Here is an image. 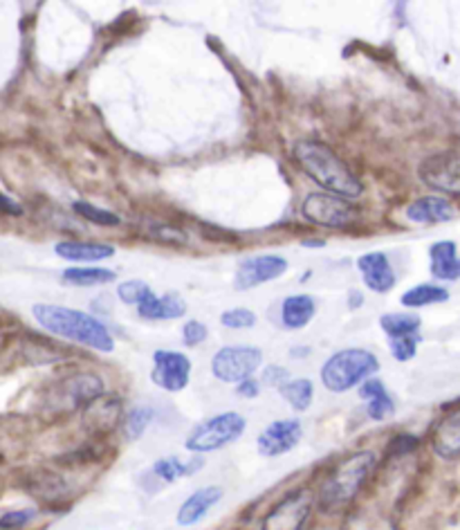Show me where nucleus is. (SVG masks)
<instances>
[{"mask_svg":"<svg viewBox=\"0 0 460 530\" xmlns=\"http://www.w3.org/2000/svg\"><path fill=\"white\" fill-rule=\"evenodd\" d=\"M32 315L36 324L50 335L70 339V342L81 344V347L92 348L97 353L115 351L113 333L95 315L56 304H34Z\"/></svg>","mask_w":460,"mask_h":530,"instance_id":"obj_1","label":"nucleus"},{"mask_svg":"<svg viewBox=\"0 0 460 530\" xmlns=\"http://www.w3.org/2000/svg\"><path fill=\"white\" fill-rule=\"evenodd\" d=\"M294 160L326 192L343 198H357L364 192L360 178L348 169V164L328 144L312 142V140L299 142L294 147Z\"/></svg>","mask_w":460,"mask_h":530,"instance_id":"obj_2","label":"nucleus"},{"mask_svg":"<svg viewBox=\"0 0 460 530\" xmlns=\"http://www.w3.org/2000/svg\"><path fill=\"white\" fill-rule=\"evenodd\" d=\"M377 456L371 450H362L357 454L348 456L335 470L328 474L326 483L322 488V505L326 510L343 508L346 504H351L357 494L362 493V488L366 485L368 476L375 470Z\"/></svg>","mask_w":460,"mask_h":530,"instance_id":"obj_3","label":"nucleus"},{"mask_svg":"<svg viewBox=\"0 0 460 530\" xmlns=\"http://www.w3.org/2000/svg\"><path fill=\"white\" fill-rule=\"evenodd\" d=\"M380 359L368 348H342L332 353L322 367V384L331 393H348L373 378Z\"/></svg>","mask_w":460,"mask_h":530,"instance_id":"obj_4","label":"nucleus"},{"mask_svg":"<svg viewBox=\"0 0 460 530\" xmlns=\"http://www.w3.org/2000/svg\"><path fill=\"white\" fill-rule=\"evenodd\" d=\"M247 421L243 413L239 411H222L216 416L207 418V421L198 422L191 431H189L184 447L191 454H210L218 452L222 447L231 445L245 434Z\"/></svg>","mask_w":460,"mask_h":530,"instance_id":"obj_5","label":"nucleus"},{"mask_svg":"<svg viewBox=\"0 0 460 530\" xmlns=\"http://www.w3.org/2000/svg\"><path fill=\"white\" fill-rule=\"evenodd\" d=\"M261 367H263V351L250 344L222 347L211 358V373L216 380L225 384H239L247 378H254Z\"/></svg>","mask_w":460,"mask_h":530,"instance_id":"obj_6","label":"nucleus"},{"mask_svg":"<svg viewBox=\"0 0 460 530\" xmlns=\"http://www.w3.org/2000/svg\"><path fill=\"white\" fill-rule=\"evenodd\" d=\"M302 216L308 223L328 230L348 227L357 218V209L353 207L351 198L337 196L332 192H314L303 198Z\"/></svg>","mask_w":460,"mask_h":530,"instance_id":"obj_7","label":"nucleus"},{"mask_svg":"<svg viewBox=\"0 0 460 530\" xmlns=\"http://www.w3.org/2000/svg\"><path fill=\"white\" fill-rule=\"evenodd\" d=\"M191 359L180 351L158 348L153 353L151 382L167 393H180L191 382Z\"/></svg>","mask_w":460,"mask_h":530,"instance_id":"obj_8","label":"nucleus"},{"mask_svg":"<svg viewBox=\"0 0 460 530\" xmlns=\"http://www.w3.org/2000/svg\"><path fill=\"white\" fill-rule=\"evenodd\" d=\"M314 497L308 490L288 494L265 514L261 522V530H303L306 528L310 514H312Z\"/></svg>","mask_w":460,"mask_h":530,"instance_id":"obj_9","label":"nucleus"},{"mask_svg":"<svg viewBox=\"0 0 460 530\" xmlns=\"http://www.w3.org/2000/svg\"><path fill=\"white\" fill-rule=\"evenodd\" d=\"M418 176L435 192L460 196V153L458 151H445V153L429 155L420 164Z\"/></svg>","mask_w":460,"mask_h":530,"instance_id":"obj_10","label":"nucleus"},{"mask_svg":"<svg viewBox=\"0 0 460 530\" xmlns=\"http://www.w3.org/2000/svg\"><path fill=\"white\" fill-rule=\"evenodd\" d=\"M303 439V425L299 418H279L268 427H263L256 439V452L263 459H276V456L290 454Z\"/></svg>","mask_w":460,"mask_h":530,"instance_id":"obj_11","label":"nucleus"},{"mask_svg":"<svg viewBox=\"0 0 460 530\" xmlns=\"http://www.w3.org/2000/svg\"><path fill=\"white\" fill-rule=\"evenodd\" d=\"M288 272V261L279 255H259L247 256L236 265L234 272V288L245 293V290H254L259 286L276 281Z\"/></svg>","mask_w":460,"mask_h":530,"instance_id":"obj_12","label":"nucleus"},{"mask_svg":"<svg viewBox=\"0 0 460 530\" xmlns=\"http://www.w3.org/2000/svg\"><path fill=\"white\" fill-rule=\"evenodd\" d=\"M362 281L371 293L386 295L395 288V272L384 252H368L357 259Z\"/></svg>","mask_w":460,"mask_h":530,"instance_id":"obj_13","label":"nucleus"},{"mask_svg":"<svg viewBox=\"0 0 460 530\" xmlns=\"http://www.w3.org/2000/svg\"><path fill=\"white\" fill-rule=\"evenodd\" d=\"M222 494L225 493H222V488H218V485H205V488L189 494V497L184 499V504L178 508V514H176L178 526L189 528V526L200 524L202 519L211 513V508H216V505L220 504Z\"/></svg>","mask_w":460,"mask_h":530,"instance_id":"obj_14","label":"nucleus"},{"mask_svg":"<svg viewBox=\"0 0 460 530\" xmlns=\"http://www.w3.org/2000/svg\"><path fill=\"white\" fill-rule=\"evenodd\" d=\"M281 326L288 330H303L317 315V301L312 295L299 293V295H288L281 301Z\"/></svg>","mask_w":460,"mask_h":530,"instance_id":"obj_15","label":"nucleus"},{"mask_svg":"<svg viewBox=\"0 0 460 530\" xmlns=\"http://www.w3.org/2000/svg\"><path fill=\"white\" fill-rule=\"evenodd\" d=\"M357 393H360L362 400H366V416L373 422L386 421L395 411L394 398H391L389 389H386V384L380 378H368V380L357 387Z\"/></svg>","mask_w":460,"mask_h":530,"instance_id":"obj_16","label":"nucleus"},{"mask_svg":"<svg viewBox=\"0 0 460 530\" xmlns=\"http://www.w3.org/2000/svg\"><path fill=\"white\" fill-rule=\"evenodd\" d=\"M55 252L63 261L72 264H97L115 256V247L110 243H95V241H61L55 245Z\"/></svg>","mask_w":460,"mask_h":530,"instance_id":"obj_17","label":"nucleus"},{"mask_svg":"<svg viewBox=\"0 0 460 530\" xmlns=\"http://www.w3.org/2000/svg\"><path fill=\"white\" fill-rule=\"evenodd\" d=\"M456 216V209L447 198L423 196L406 207V218L418 225H435V223H447Z\"/></svg>","mask_w":460,"mask_h":530,"instance_id":"obj_18","label":"nucleus"},{"mask_svg":"<svg viewBox=\"0 0 460 530\" xmlns=\"http://www.w3.org/2000/svg\"><path fill=\"white\" fill-rule=\"evenodd\" d=\"M431 445L440 459H458L460 456V407L452 410L435 425L431 434Z\"/></svg>","mask_w":460,"mask_h":530,"instance_id":"obj_19","label":"nucleus"},{"mask_svg":"<svg viewBox=\"0 0 460 530\" xmlns=\"http://www.w3.org/2000/svg\"><path fill=\"white\" fill-rule=\"evenodd\" d=\"M429 270L438 281L460 279V256L454 241H438L429 247Z\"/></svg>","mask_w":460,"mask_h":530,"instance_id":"obj_20","label":"nucleus"},{"mask_svg":"<svg viewBox=\"0 0 460 530\" xmlns=\"http://www.w3.org/2000/svg\"><path fill=\"white\" fill-rule=\"evenodd\" d=\"M63 387H66L63 389L66 391V405L70 407H88L97 398L104 396V382H101L99 376H92V373L72 376Z\"/></svg>","mask_w":460,"mask_h":530,"instance_id":"obj_21","label":"nucleus"},{"mask_svg":"<svg viewBox=\"0 0 460 530\" xmlns=\"http://www.w3.org/2000/svg\"><path fill=\"white\" fill-rule=\"evenodd\" d=\"M86 421L90 422V427L97 434H108L113 427H118L124 421L122 405H119L118 398H97L95 402L88 405Z\"/></svg>","mask_w":460,"mask_h":530,"instance_id":"obj_22","label":"nucleus"},{"mask_svg":"<svg viewBox=\"0 0 460 530\" xmlns=\"http://www.w3.org/2000/svg\"><path fill=\"white\" fill-rule=\"evenodd\" d=\"M202 465H205L202 454H193V459L189 461L178 459V456H164V459L155 461L151 472L155 479L162 481V483H176V481L196 474Z\"/></svg>","mask_w":460,"mask_h":530,"instance_id":"obj_23","label":"nucleus"},{"mask_svg":"<svg viewBox=\"0 0 460 530\" xmlns=\"http://www.w3.org/2000/svg\"><path fill=\"white\" fill-rule=\"evenodd\" d=\"M118 279L115 270L101 265H75L66 267L61 275V281L67 286H75V288H95V286H106L113 284Z\"/></svg>","mask_w":460,"mask_h":530,"instance_id":"obj_24","label":"nucleus"},{"mask_svg":"<svg viewBox=\"0 0 460 530\" xmlns=\"http://www.w3.org/2000/svg\"><path fill=\"white\" fill-rule=\"evenodd\" d=\"M447 299H449V290L443 288V286L420 284L406 290V293L400 296V304L404 306V308L414 310V308H424V306L445 304Z\"/></svg>","mask_w":460,"mask_h":530,"instance_id":"obj_25","label":"nucleus"},{"mask_svg":"<svg viewBox=\"0 0 460 530\" xmlns=\"http://www.w3.org/2000/svg\"><path fill=\"white\" fill-rule=\"evenodd\" d=\"M279 393L294 411H308L314 400V384L308 378H290L283 387H279Z\"/></svg>","mask_w":460,"mask_h":530,"instance_id":"obj_26","label":"nucleus"},{"mask_svg":"<svg viewBox=\"0 0 460 530\" xmlns=\"http://www.w3.org/2000/svg\"><path fill=\"white\" fill-rule=\"evenodd\" d=\"M423 319L415 313H386L380 317V328L386 338H402V335L420 333Z\"/></svg>","mask_w":460,"mask_h":530,"instance_id":"obj_27","label":"nucleus"},{"mask_svg":"<svg viewBox=\"0 0 460 530\" xmlns=\"http://www.w3.org/2000/svg\"><path fill=\"white\" fill-rule=\"evenodd\" d=\"M153 418H155L153 407H148V405L133 407V410L126 413L124 421H122L124 439L128 442H135L138 439H142V436L147 434L148 427H151Z\"/></svg>","mask_w":460,"mask_h":530,"instance_id":"obj_28","label":"nucleus"},{"mask_svg":"<svg viewBox=\"0 0 460 530\" xmlns=\"http://www.w3.org/2000/svg\"><path fill=\"white\" fill-rule=\"evenodd\" d=\"M72 209H75L81 218H86L88 223H95V225H101V227H118L119 223H122V218H119L118 213L108 212V209H104V207H97L86 201H77L75 205H72Z\"/></svg>","mask_w":460,"mask_h":530,"instance_id":"obj_29","label":"nucleus"},{"mask_svg":"<svg viewBox=\"0 0 460 530\" xmlns=\"http://www.w3.org/2000/svg\"><path fill=\"white\" fill-rule=\"evenodd\" d=\"M420 333L402 335V338H389V351L398 362H409L415 358L420 344Z\"/></svg>","mask_w":460,"mask_h":530,"instance_id":"obj_30","label":"nucleus"},{"mask_svg":"<svg viewBox=\"0 0 460 530\" xmlns=\"http://www.w3.org/2000/svg\"><path fill=\"white\" fill-rule=\"evenodd\" d=\"M256 322H259V317H256L254 310L250 308H230L225 310V313L220 315V324L225 326V328L230 330H247V328H254Z\"/></svg>","mask_w":460,"mask_h":530,"instance_id":"obj_31","label":"nucleus"},{"mask_svg":"<svg viewBox=\"0 0 460 530\" xmlns=\"http://www.w3.org/2000/svg\"><path fill=\"white\" fill-rule=\"evenodd\" d=\"M138 315L147 322H164V306H162V295H155L153 290H148L144 295V299L139 301L138 306Z\"/></svg>","mask_w":460,"mask_h":530,"instance_id":"obj_32","label":"nucleus"},{"mask_svg":"<svg viewBox=\"0 0 460 530\" xmlns=\"http://www.w3.org/2000/svg\"><path fill=\"white\" fill-rule=\"evenodd\" d=\"M148 290H151V286L144 284L142 279H128L118 286V296L126 306H138Z\"/></svg>","mask_w":460,"mask_h":530,"instance_id":"obj_33","label":"nucleus"},{"mask_svg":"<svg viewBox=\"0 0 460 530\" xmlns=\"http://www.w3.org/2000/svg\"><path fill=\"white\" fill-rule=\"evenodd\" d=\"M210 338V328L200 322V319H187L182 326V344L189 348L200 347Z\"/></svg>","mask_w":460,"mask_h":530,"instance_id":"obj_34","label":"nucleus"},{"mask_svg":"<svg viewBox=\"0 0 460 530\" xmlns=\"http://www.w3.org/2000/svg\"><path fill=\"white\" fill-rule=\"evenodd\" d=\"M34 517H36V510L32 508L7 510V513L0 514V530H21L26 528Z\"/></svg>","mask_w":460,"mask_h":530,"instance_id":"obj_35","label":"nucleus"},{"mask_svg":"<svg viewBox=\"0 0 460 530\" xmlns=\"http://www.w3.org/2000/svg\"><path fill=\"white\" fill-rule=\"evenodd\" d=\"M162 306H164V322H173V319H182L187 315V301L182 295L178 293H167L162 295Z\"/></svg>","mask_w":460,"mask_h":530,"instance_id":"obj_36","label":"nucleus"},{"mask_svg":"<svg viewBox=\"0 0 460 530\" xmlns=\"http://www.w3.org/2000/svg\"><path fill=\"white\" fill-rule=\"evenodd\" d=\"M288 380H290V371L285 367H279V364H270V367H265L263 373H261V382L274 389L283 387Z\"/></svg>","mask_w":460,"mask_h":530,"instance_id":"obj_37","label":"nucleus"},{"mask_svg":"<svg viewBox=\"0 0 460 530\" xmlns=\"http://www.w3.org/2000/svg\"><path fill=\"white\" fill-rule=\"evenodd\" d=\"M418 439L415 436H411V434H400V436H395L394 441H391V445H389V454H394V456H402V454H409V452H414L415 447H418Z\"/></svg>","mask_w":460,"mask_h":530,"instance_id":"obj_38","label":"nucleus"},{"mask_svg":"<svg viewBox=\"0 0 460 530\" xmlns=\"http://www.w3.org/2000/svg\"><path fill=\"white\" fill-rule=\"evenodd\" d=\"M151 236L159 238V241H164V243H184L187 241V236H184L180 230H176V227H171V225H151Z\"/></svg>","mask_w":460,"mask_h":530,"instance_id":"obj_39","label":"nucleus"},{"mask_svg":"<svg viewBox=\"0 0 460 530\" xmlns=\"http://www.w3.org/2000/svg\"><path fill=\"white\" fill-rule=\"evenodd\" d=\"M261 389H263V382L259 380V378H247V380L239 382V387H236V393H239L240 398H247V400H251V398H256L261 393Z\"/></svg>","mask_w":460,"mask_h":530,"instance_id":"obj_40","label":"nucleus"},{"mask_svg":"<svg viewBox=\"0 0 460 530\" xmlns=\"http://www.w3.org/2000/svg\"><path fill=\"white\" fill-rule=\"evenodd\" d=\"M0 213H7V216H21L23 207L18 203H14L12 198H7L5 193H0Z\"/></svg>","mask_w":460,"mask_h":530,"instance_id":"obj_41","label":"nucleus"},{"mask_svg":"<svg viewBox=\"0 0 460 530\" xmlns=\"http://www.w3.org/2000/svg\"><path fill=\"white\" fill-rule=\"evenodd\" d=\"M360 306H364V295H362L360 290H351V293H348V308L355 310L360 308Z\"/></svg>","mask_w":460,"mask_h":530,"instance_id":"obj_42","label":"nucleus"},{"mask_svg":"<svg viewBox=\"0 0 460 530\" xmlns=\"http://www.w3.org/2000/svg\"><path fill=\"white\" fill-rule=\"evenodd\" d=\"M290 355H292V358H308L310 347H294L292 353H290Z\"/></svg>","mask_w":460,"mask_h":530,"instance_id":"obj_43","label":"nucleus"},{"mask_svg":"<svg viewBox=\"0 0 460 530\" xmlns=\"http://www.w3.org/2000/svg\"><path fill=\"white\" fill-rule=\"evenodd\" d=\"M303 245H308V247H323V241H306Z\"/></svg>","mask_w":460,"mask_h":530,"instance_id":"obj_44","label":"nucleus"}]
</instances>
